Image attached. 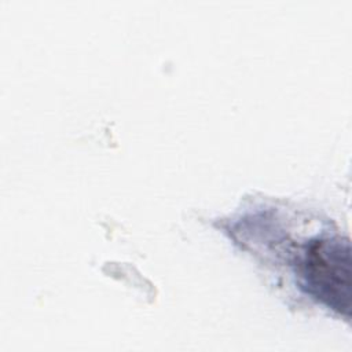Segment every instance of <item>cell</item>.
<instances>
[{"label": "cell", "instance_id": "obj_1", "mask_svg": "<svg viewBox=\"0 0 352 352\" xmlns=\"http://www.w3.org/2000/svg\"><path fill=\"white\" fill-rule=\"evenodd\" d=\"M309 292L331 309L349 315L351 254L348 241L338 238L312 242L301 261Z\"/></svg>", "mask_w": 352, "mask_h": 352}]
</instances>
